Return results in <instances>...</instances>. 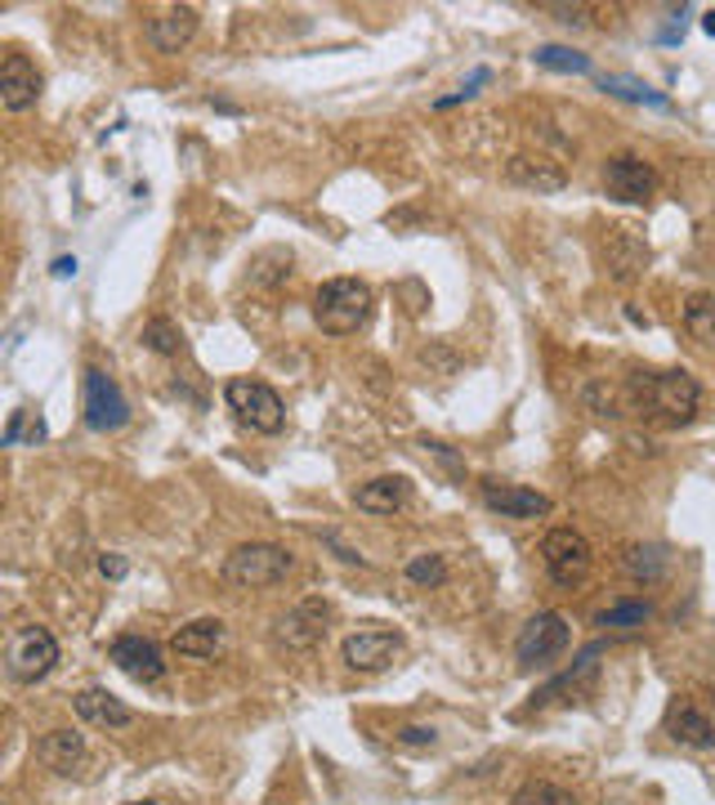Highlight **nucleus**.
<instances>
[{"label":"nucleus","instance_id":"obj_1","mask_svg":"<svg viewBox=\"0 0 715 805\" xmlns=\"http://www.w3.org/2000/svg\"><path fill=\"white\" fill-rule=\"evenodd\" d=\"M372 318V286L363 278H331L313 295V322L326 336H353Z\"/></svg>","mask_w":715,"mask_h":805},{"label":"nucleus","instance_id":"obj_2","mask_svg":"<svg viewBox=\"0 0 715 805\" xmlns=\"http://www.w3.org/2000/svg\"><path fill=\"white\" fill-rule=\"evenodd\" d=\"M631 399L640 412H653L662 421H693L697 403H702V390L688 372H653V376H635L631 381Z\"/></svg>","mask_w":715,"mask_h":805},{"label":"nucleus","instance_id":"obj_3","mask_svg":"<svg viewBox=\"0 0 715 805\" xmlns=\"http://www.w3.org/2000/svg\"><path fill=\"white\" fill-rule=\"evenodd\" d=\"M291 568H295V560H291L286 546L246 542V546L229 551V560H224V582L238 586V591H260V586H278Z\"/></svg>","mask_w":715,"mask_h":805},{"label":"nucleus","instance_id":"obj_4","mask_svg":"<svg viewBox=\"0 0 715 805\" xmlns=\"http://www.w3.org/2000/svg\"><path fill=\"white\" fill-rule=\"evenodd\" d=\"M54 663H59V640L46 626L23 622V626L10 631V644H6V672H10V681L37 685V681H46L54 672Z\"/></svg>","mask_w":715,"mask_h":805},{"label":"nucleus","instance_id":"obj_5","mask_svg":"<svg viewBox=\"0 0 715 805\" xmlns=\"http://www.w3.org/2000/svg\"><path fill=\"white\" fill-rule=\"evenodd\" d=\"M542 564H546V573H551L555 586L573 591V586H582L591 577L595 551H591V542L577 529H551L542 537Z\"/></svg>","mask_w":715,"mask_h":805},{"label":"nucleus","instance_id":"obj_6","mask_svg":"<svg viewBox=\"0 0 715 805\" xmlns=\"http://www.w3.org/2000/svg\"><path fill=\"white\" fill-rule=\"evenodd\" d=\"M224 403L238 412L242 425H251V430H260V434H278L282 421H286V407H282L278 390L264 385V381H251V376H233V381L224 385Z\"/></svg>","mask_w":715,"mask_h":805},{"label":"nucleus","instance_id":"obj_7","mask_svg":"<svg viewBox=\"0 0 715 805\" xmlns=\"http://www.w3.org/2000/svg\"><path fill=\"white\" fill-rule=\"evenodd\" d=\"M568 644H573V626L564 613H536L523 622V631L514 640V658L523 667H546L568 650Z\"/></svg>","mask_w":715,"mask_h":805},{"label":"nucleus","instance_id":"obj_8","mask_svg":"<svg viewBox=\"0 0 715 805\" xmlns=\"http://www.w3.org/2000/svg\"><path fill=\"white\" fill-rule=\"evenodd\" d=\"M399 654H403V635H399V631H385V626L353 631V635H344V644H340L344 667L363 672V676H376V672L394 667Z\"/></svg>","mask_w":715,"mask_h":805},{"label":"nucleus","instance_id":"obj_9","mask_svg":"<svg viewBox=\"0 0 715 805\" xmlns=\"http://www.w3.org/2000/svg\"><path fill=\"white\" fill-rule=\"evenodd\" d=\"M125 421H130V403H125L121 385L103 368H90L85 372V425L99 434H112Z\"/></svg>","mask_w":715,"mask_h":805},{"label":"nucleus","instance_id":"obj_10","mask_svg":"<svg viewBox=\"0 0 715 805\" xmlns=\"http://www.w3.org/2000/svg\"><path fill=\"white\" fill-rule=\"evenodd\" d=\"M108 658L130 676V681H139V685H157L161 676H165V663H161V650H157V640H148V635H117L112 640V650H108Z\"/></svg>","mask_w":715,"mask_h":805},{"label":"nucleus","instance_id":"obj_11","mask_svg":"<svg viewBox=\"0 0 715 805\" xmlns=\"http://www.w3.org/2000/svg\"><path fill=\"white\" fill-rule=\"evenodd\" d=\"M604 184L622 202H644L657 189V171L648 167L644 157H635V152H617V157H608V167H604Z\"/></svg>","mask_w":715,"mask_h":805},{"label":"nucleus","instance_id":"obj_12","mask_svg":"<svg viewBox=\"0 0 715 805\" xmlns=\"http://www.w3.org/2000/svg\"><path fill=\"white\" fill-rule=\"evenodd\" d=\"M224 650V622L220 617H198L170 635V654L184 663H211Z\"/></svg>","mask_w":715,"mask_h":805},{"label":"nucleus","instance_id":"obj_13","mask_svg":"<svg viewBox=\"0 0 715 805\" xmlns=\"http://www.w3.org/2000/svg\"><path fill=\"white\" fill-rule=\"evenodd\" d=\"M37 99H41L37 63L23 59V54H6V63H0V103H6L10 112H28Z\"/></svg>","mask_w":715,"mask_h":805},{"label":"nucleus","instance_id":"obj_14","mask_svg":"<svg viewBox=\"0 0 715 805\" xmlns=\"http://www.w3.org/2000/svg\"><path fill=\"white\" fill-rule=\"evenodd\" d=\"M326 617H331V608H326L322 600L295 604V608L278 622V644H286V650H313V644L326 635Z\"/></svg>","mask_w":715,"mask_h":805},{"label":"nucleus","instance_id":"obj_15","mask_svg":"<svg viewBox=\"0 0 715 805\" xmlns=\"http://www.w3.org/2000/svg\"><path fill=\"white\" fill-rule=\"evenodd\" d=\"M666 734L688 747V752H711L715 747V721L693 703V698H679L671 712H666Z\"/></svg>","mask_w":715,"mask_h":805},{"label":"nucleus","instance_id":"obj_16","mask_svg":"<svg viewBox=\"0 0 715 805\" xmlns=\"http://www.w3.org/2000/svg\"><path fill=\"white\" fill-rule=\"evenodd\" d=\"M483 506L487 511H501L510 520H536L551 511V497L532 493V489H518V483H496V479H483Z\"/></svg>","mask_w":715,"mask_h":805},{"label":"nucleus","instance_id":"obj_17","mask_svg":"<svg viewBox=\"0 0 715 805\" xmlns=\"http://www.w3.org/2000/svg\"><path fill=\"white\" fill-rule=\"evenodd\" d=\"M505 180L510 184H518V189H532V193H560L564 189V167L560 161H551V157H542V152H518V157H510V167H505Z\"/></svg>","mask_w":715,"mask_h":805},{"label":"nucleus","instance_id":"obj_18","mask_svg":"<svg viewBox=\"0 0 715 805\" xmlns=\"http://www.w3.org/2000/svg\"><path fill=\"white\" fill-rule=\"evenodd\" d=\"M193 32H198V10L193 6H174V10H165V14H157L148 23V41H152L157 54H179L193 41Z\"/></svg>","mask_w":715,"mask_h":805},{"label":"nucleus","instance_id":"obj_19","mask_svg":"<svg viewBox=\"0 0 715 805\" xmlns=\"http://www.w3.org/2000/svg\"><path fill=\"white\" fill-rule=\"evenodd\" d=\"M604 255H608V273L617 282H631L644 273L648 264V246L635 229H608V242H604Z\"/></svg>","mask_w":715,"mask_h":805},{"label":"nucleus","instance_id":"obj_20","mask_svg":"<svg viewBox=\"0 0 715 805\" xmlns=\"http://www.w3.org/2000/svg\"><path fill=\"white\" fill-rule=\"evenodd\" d=\"M407 479L403 474H381V479H367V483H358V511H367V515H394L407 506Z\"/></svg>","mask_w":715,"mask_h":805},{"label":"nucleus","instance_id":"obj_21","mask_svg":"<svg viewBox=\"0 0 715 805\" xmlns=\"http://www.w3.org/2000/svg\"><path fill=\"white\" fill-rule=\"evenodd\" d=\"M72 707H77V716H81L85 725H94V729H125V725L134 721V712H130L117 694H108V690H81V694L72 698Z\"/></svg>","mask_w":715,"mask_h":805},{"label":"nucleus","instance_id":"obj_22","mask_svg":"<svg viewBox=\"0 0 715 805\" xmlns=\"http://www.w3.org/2000/svg\"><path fill=\"white\" fill-rule=\"evenodd\" d=\"M37 761H41L46 769H54V774H72V769H81V761H85V738H81L77 729H50V734L37 743Z\"/></svg>","mask_w":715,"mask_h":805},{"label":"nucleus","instance_id":"obj_23","mask_svg":"<svg viewBox=\"0 0 715 805\" xmlns=\"http://www.w3.org/2000/svg\"><path fill=\"white\" fill-rule=\"evenodd\" d=\"M622 568L631 582H662L666 577V551L662 546H626Z\"/></svg>","mask_w":715,"mask_h":805},{"label":"nucleus","instance_id":"obj_24","mask_svg":"<svg viewBox=\"0 0 715 805\" xmlns=\"http://www.w3.org/2000/svg\"><path fill=\"white\" fill-rule=\"evenodd\" d=\"M648 617H653V604L648 600H617V604H608V608L595 613V626H604V631H635Z\"/></svg>","mask_w":715,"mask_h":805},{"label":"nucleus","instance_id":"obj_25","mask_svg":"<svg viewBox=\"0 0 715 805\" xmlns=\"http://www.w3.org/2000/svg\"><path fill=\"white\" fill-rule=\"evenodd\" d=\"M684 328L693 332V341L715 350V300L711 295H688L684 300Z\"/></svg>","mask_w":715,"mask_h":805},{"label":"nucleus","instance_id":"obj_26","mask_svg":"<svg viewBox=\"0 0 715 805\" xmlns=\"http://www.w3.org/2000/svg\"><path fill=\"white\" fill-rule=\"evenodd\" d=\"M510 805H577V796H573V792H564L560 783L532 778V783H523V787L514 792V801H510Z\"/></svg>","mask_w":715,"mask_h":805},{"label":"nucleus","instance_id":"obj_27","mask_svg":"<svg viewBox=\"0 0 715 805\" xmlns=\"http://www.w3.org/2000/svg\"><path fill=\"white\" fill-rule=\"evenodd\" d=\"M143 345L157 350V354H179L184 350V332H179L170 318H148L143 322Z\"/></svg>","mask_w":715,"mask_h":805},{"label":"nucleus","instance_id":"obj_28","mask_svg":"<svg viewBox=\"0 0 715 805\" xmlns=\"http://www.w3.org/2000/svg\"><path fill=\"white\" fill-rule=\"evenodd\" d=\"M403 577H407L412 586H443V577H447V564H443V555L425 551V555H412V560L403 564Z\"/></svg>","mask_w":715,"mask_h":805},{"label":"nucleus","instance_id":"obj_29","mask_svg":"<svg viewBox=\"0 0 715 805\" xmlns=\"http://www.w3.org/2000/svg\"><path fill=\"white\" fill-rule=\"evenodd\" d=\"M608 94H617V99H631V103H648V108H671V99L666 94H657V90H648V85H640V81H631V77H604L600 81Z\"/></svg>","mask_w":715,"mask_h":805},{"label":"nucleus","instance_id":"obj_30","mask_svg":"<svg viewBox=\"0 0 715 805\" xmlns=\"http://www.w3.org/2000/svg\"><path fill=\"white\" fill-rule=\"evenodd\" d=\"M532 59L542 63V68H551V72H577V77H582V72H591V59H586V54H577V50H568V46H542Z\"/></svg>","mask_w":715,"mask_h":805},{"label":"nucleus","instance_id":"obj_31","mask_svg":"<svg viewBox=\"0 0 715 805\" xmlns=\"http://www.w3.org/2000/svg\"><path fill=\"white\" fill-rule=\"evenodd\" d=\"M19 439L41 443V439H46V421H41V416H28V412H14V416H10V430H6V443L14 447Z\"/></svg>","mask_w":715,"mask_h":805},{"label":"nucleus","instance_id":"obj_32","mask_svg":"<svg viewBox=\"0 0 715 805\" xmlns=\"http://www.w3.org/2000/svg\"><path fill=\"white\" fill-rule=\"evenodd\" d=\"M394 738H399L403 747H434V743H439V729H434V725H403Z\"/></svg>","mask_w":715,"mask_h":805},{"label":"nucleus","instance_id":"obj_33","mask_svg":"<svg viewBox=\"0 0 715 805\" xmlns=\"http://www.w3.org/2000/svg\"><path fill=\"white\" fill-rule=\"evenodd\" d=\"M125 568H130V564H125L121 555H103V560H99V573H103V577H112V582H117V577H125Z\"/></svg>","mask_w":715,"mask_h":805},{"label":"nucleus","instance_id":"obj_34","mask_svg":"<svg viewBox=\"0 0 715 805\" xmlns=\"http://www.w3.org/2000/svg\"><path fill=\"white\" fill-rule=\"evenodd\" d=\"M54 273H59V278H68V273H77V260H59V264H54Z\"/></svg>","mask_w":715,"mask_h":805},{"label":"nucleus","instance_id":"obj_35","mask_svg":"<svg viewBox=\"0 0 715 805\" xmlns=\"http://www.w3.org/2000/svg\"><path fill=\"white\" fill-rule=\"evenodd\" d=\"M702 32H706V37H715V10H711V14L702 19Z\"/></svg>","mask_w":715,"mask_h":805},{"label":"nucleus","instance_id":"obj_36","mask_svg":"<svg viewBox=\"0 0 715 805\" xmlns=\"http://www.w3.org/2000/svg\"><path fill=\"white\" fill-rule=\"evenodd\" d=\"M130 805H157V801H130Z\"/></svg>","mask_w":715,"mask_h":805}]
</instances>
